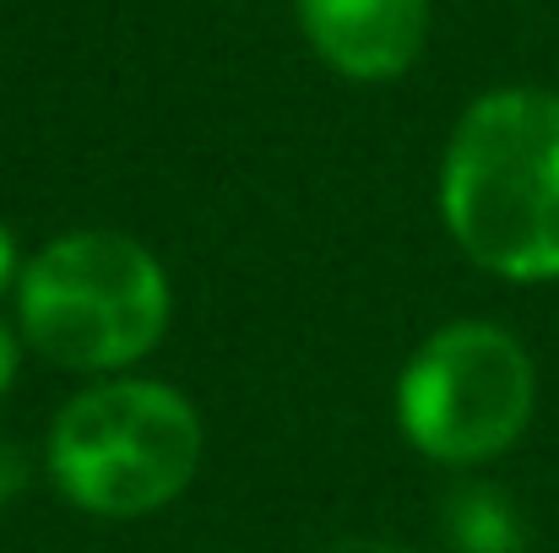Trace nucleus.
Segmentation results:
<instances>
[{
    "instance_id": "obj_1",
    "label": "nucleus",
    "mask_w": 559,
    "mask_h": 553,
    "mask_svg": "<svg viewBox=\"0 0 559 553\" xmlns=\"http://www.w3.org/2000/svg\"><path fill=\"white\" fill-rule=\"evenodd\" d=\"M440 217L456 250L506 282L559 277V93L495 87L445 142Z\"/></svg>"
},
{
    "instance_id": "obj_2",
    "label": "nucleus",
    "mask_w": 559,
    "mask_h": 553,
    "mask_svg": "<svg viewBox=\"0 0 559 553\" xmlns=\"http://www.w3.org/2000/svg\"><path fill=\"white\" fill-rule=\"evenodd\" d=\"M169 272L115 228H71L49 239L16 277V337L71 374H120L169 332Z\"/></svg>"
},
{
    "instance_id": "obj_3",
    "label": "nucleus",
    "mask_w": 559,
    "mask_h": 553,
    "mask_svg": "<svg viewBox=\"0 0 559 553\" xmlns=\"http://www.w3.org/2000/svg\"><path fill=\"white\" fill-rule=\"evenodd\" d=\"M201 412L164 380H98L49 423L55 489L104 521H136L175 505L201 467Z\"/></svg>"
},
{
    "instance_id": "obj_4",
    "label": "nucleus",
    "mask_w": 559,
    "mask_h": 553,
    "mask_svg": "<svg viewBox=\"0 0 559 553\" xmlns=\"http://www.w3.org/2000/svg\"><path fill=\"white\" fill-rule=\"evenodd\" d=\"M538 401L533 353L495 321H451L418 342L396 380V418L440 467L495 461L522 440Z\"/></svg>"
},
{
    "instance_id": "obj_5",
    "label": "nucleus",
    "mask_w": 559,
    "mask_h": 553,
    "mask_svg": "<svg viewBox=\"0 0 559 553\" xmlns=\"http://www.w3.org/2000/svg\"><path fill=\"white\" fill-rule=\"evenodd\" d=\"M310 49L354 82L402 76L429 38V0H294Z\"/></svg>"
},
{
    "instance_id": "obj_6",
    "label": "nucleus",
    "mask_w": 559,
    "mask_h": 553,
    "mask_svg": "<svg viewBox=\"0 0 559 553\" xmlns=\"http://www.w3.org/2000/svg\"><path fill=\"white\" fill-rule=\"evenodd\" d=\"M440 538L451 543V553H522L527 521L500 483L462 478L440 500Z\"/></svg>"
},
{
    "instance_id": "obj_7",
    "label": "nucleus",
    "mask_w": 559,
    "mask_h": 553,
    "mask_svg": "<svg viewBox=\"0 0 559 553\" xmlns=\"http://www.w3.org/2000/svg\"><path fill=\"white\" fill-rule=\"evenodd\" d=\"M27 478H33V467H27L22 445L0 440V510H11V505L27 494Z\"/></svg>"
},
{
    "instance_id": "obj_8",
    "label": "nucleus",
    "mask_w": 559,
    "mask_h": 553,
    "mask_svg": "<svg viewBox=\"0 0 559 553\" xmlns=\"http://www.w3.org/2000/svg\"><path fill=\"white\" fill-rule=\"evenodd\" d=\"M16 364H22V337L0 321V396L11 390V380H16Z\"/></svg>"
},
{
    "instance_id": "obj_9",
    "label": "nucleus",
    "mask_w": 559,
    "mask_h": 553,
    "mask_svg": "<svg viewBox=\"0 0 559 553\" xmlns=\"http://www.w3.org/2000/svg\"><path fill=\"white\" fill-rule=\"evenodd\" d=\"M16 277H22V261H16V233L0 223V293H5V288H16Z\"/></svg>"
},
{
    "instance_id": "obj_10",
    "label": "nucleus",
    "mask_w": 559,
    "mask_h": 553,
    "mask_svg": "<svg viewBox=\"0 0 559 553\" xmlns=\"http://www.w3.org/2000/svg\"><path fill=\"white\" fill-rule=\"evenodd\" d=\"M326 553H407L402 543H385V538H337Z\"/></svg>"
}]
</instances>
